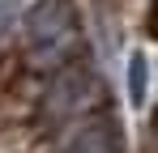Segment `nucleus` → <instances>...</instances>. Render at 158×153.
Returning <instances> with one entry per match:
<instances>
[{
  "instance_id": "nucleus-4",
  "label": "nucleus",
  "mask_w": 158,
  "mask_h": 153,
  "mask_svg": "<svg viewBox=\"0 0 158 153\" xmlns=\"http://www.w3.org/2000/svg\"><path fill=\"white\" fill-rule=\"evenodd\" d=\"M17 13H22V0H0V30H4L9 22H13Z\"/></svg>"
},
{
  "instance_id": "nucleus-2",
  "label": "nucleus",
  "mask_w": 158,
  "mask_h": 153,
  "mask_svg": "<svg viewBox=\"0 0 158 153\" xmlns=\"http://www.w3.org/2000/svg\"><path fill=\"white\" fill-rule=\"evenodd\" d=\"M64 153H120V132H115V124L77 128V132L69 136Z\"/></svg>"
},
{
  "instance_id": "nucleus-1",
  "label": "nucleus",
  "mask_w": 158,
  "mask_h": 153,
  "mask_svg": "<svg viewBox=\"0 0 158 153\" xmlns=\"http://www.w3.org/2000/svg\"><path fill=\"white\" fill-rule=\"evenodd\" d=\"M64 34H69V9H64L60 0L39 4V9H34V22H30V43L39 51H47V47H60Z\"/></svg>"
},
{
  "instance_id": "nucleus-3",
  "label": "nucleus",
  "mask_w": 158,
  "mask_h": 153,
  "mask_svg": "<svg viewBox=\"0 0 158 153\" xmlns=\"http://www.w3.org/2000/svg\"><path fill=\"white\" fill-rule=\"evenodd\" d=\"M145 98H150V60H145V51H132L128 55V102L145 106Z\"/></svg>"
}]
</instances>
